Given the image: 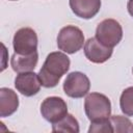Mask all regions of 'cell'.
I'll return each instance as SVG.
<instances>
[{
	"label": "cell",
	"instance_id": "1",
	"mask_svg": "<svg viewBox=\"0 0 133 133\" xmlns=\"http://www.w3.org/2000/svg\"><path fill=\"white\" fill-rule=\"evenodd\" d=\"M70 63V58L64 53L58 51L50 53L38 72L42 85L47 88L56 86L60 78L69 71Z\"/></svg>",
	"mask_w": 133,
	"mask_h": 133
},
{
	"label": "cell",
	"instance_id": "2",
	"mask_svg": "<svg viewBox=\"0 0 133 133\" xmlns=\"http://www.w3.org/2000/svg\"><path fill=\"white\" fill-rule=\"evenodd\" d=\"M84 110L90 122L109 118L111 114V103L105 95L91 92L85 98Z\"/></svg>",
	"mask_w": 133,
	"mask_h": 133
},
{
	"label": "cell",
	"instance_id": "3",
	"mask_svg": "<svg viewBox=\"0 0 133 133\" xmlns=\"http://www.w3.org/2000/svg\"><path fill=\"white\" fill-rule=\"evenodd\" d=\"M84 43V35L80 28L72 25L64 26L60 29L57 36L58 49L68 53L74 54L78 52Z\"/></svg>",
	"mask_w": 133,
	"mask_h": 133
},
{
	"label": "cell",
	"instance_id": "4",
	"mask_svg": "<svg viewBox=\"0 0 133 133\" xmlns=\"http://www.w3.org/2000/svg\"><path fill=\"white\" fill-rule=\"evenodd\" d=\"M123 37V28L116 20L105 19L96 29V38L103 45L113 48Z\"/></svg>",
	"mask_w": 133,
	"mask_h": 133
},
{
	"label": "cell",
	"instance_id": "5",
	"mask_svg": "<svg viewBox=\"0 0 133 133\" xmlns=\"http://www.w3.org/2000/svg\"><path fill=\"white\" fill-rule=\"evenodd\" d=\"M90 88V82L88 77L81 72L70 73L63 83V90L68 97L71 98H82Z\"/></svg>",
	"mask_w": 133,
	"mask_h": 133
},
{
	"label": "cell",
	"instance_id": "6",
	"mask_svg": "<svg viewBox=\"0 0 133 133\" xmlns=\"http://www.w3.org/2000/svg\"><path fill=\"white\" fill-rule=\"evenodd\" d=\"M12 46L15 53L28 55L37 49V35L32 28H20L14 35Z\"/></svg>",
	"mask_w": 133,
	"mask_h": 133
},
{
	"label": "cell",
	"instance_id": "7",
	"mask_svg": "<svg viewBox=\"0 0 133 133\" xmlns=\"http://www.w3.org/2000/svg\"><path fill=\"white\" fill-rule=\"evenodd\" d=\"M41 113L46 121L54 124L68 113V106L61 98L49 97L43 101L41 105Z\"/></svg>",
	"mask_w": 133,
	"mask_h": 133
},
{
	"label": "cell",
	"instance_id": "8",
	"mask_svg": "<svg viewBox=\"0 0 133 133\" xmlns=\"http://www.w3.org/2000/svg\"><path fill=\"white\" fill-rule=\"evenodd\" d=\"M84 54L89 61L103 63L111 57L112 48L103 45L96 37H90L84 44Z\"/></svg>",
	"mask_w": 133,
	"mask_h": 133
},
{
	"label": "cell",
	"instance_id": "9",
	"mask_svg": "<svg viewBox=\"0 0 133 133\" xmlns=\"http://www.w3.org/2000/svg\"><path fill=\"white\" fill-rule=\"evenodd\" d=\"M41 80L38 74L33 72L19 73L15 79V86L17 90L25 97H32L41 89Z\"/></svg>",
	"mask_w": 133,
	"mask_h": 133
},
{
	"label": "cell",
	"instance_id": "10",
	"mask_svg": "<svg viewBox=\"0 0 133 133\" xmlns=\"http://www.w3.org/2000/svg\"><path fill=\"white\" fill-rule=\"evenodd\" d=\"M70 7L77 17L91 19L101 8V0H70Z\"/></svg>",
	"mask_w": 133,
	"mask_h": 133
},
{
	"label": "cell",
	"instance_id": "11",
	"mask_svg": "<svg viewBox=\"0 0 133 133\" xmlns=\"http://www.w3.org/2000/svg\"><path fill=\"white\" fill-rule=\"evenodd\" d=\"M19 107V98L17 94L6 87L0 88V116H9L17 111Z\"/></svg>",
	"mask_w": 133,
	"mask_h": 133
},
{
	"label": "cell",
	"instance_id": "12",
	"mask_svg": "<svg viewBox=\"0 0 133 133\" xmlns=\"http://www.w3.org/2000/svg\"><path fill=\"white\" fill-rule=\"evenodd\" d=\"M38 60V54L37 51L28 54V55H23V54H18L15 53L11 56L10 59V64L11 68L15 72L17 73H25V72H31L34 70V68L37 64Z\"/></svg>",
	"mask_w": 133,
	"mask_h": 133
},
{
	"label": "cell",
	"instance_id": "13",
	"mask_svg": "<svg viewBox=\"0 0 133 133\" xmlns=\"http://www.w3.org/2000/svg\"><path fill=\"white\" fill-rule=\"evenodd\" d=\"M53 132H70V133H78L79 132V124L78 121L72 115L66 113L61 119L52 124Z\"/></svg>",
	"mask_w": 133,
	"mask_h": 133
},
{
	"label": "cell",
	"instance_id": "14",
	"mask_svg": "<svg viewBox=\"0 0 133 133\" xmlns=\"http://www.w3.org/2000/svg\"><path fill=\"white\" fill-rule=\"evenodd\" d=\"M121 110L128 116H133V86L123 90L119 99Z\"/></svg>",
	"mask_w": 133,
	"mask_h": 133
},
{
	"label": "cell",
	"instance_id": "15",
	"mask_svg": "<svg viewBox=\"0 0 133 133\" xmlns=\"http://www.w3.org/2000/svg\"><path fill=\"white\" fill-rule=\"evenodd\" d=\"M110 123L113 128V132L123 133V132H133V124L131 121L122 115H113L109 117Z\"/></svg>",
	"mask_w": 133,
	"mask_h": 133
},
{
	"label": "cell",
	"instance_id": "16",
	"mask_svg": "<svg viewBox=\"0 0 133 133\" xmlns=\"http://www.w3.org/2000/svg\"><path fill=\"white\" fill-rule=\"evenodd\" d=\"M89 133H112L113 128L110 123L109 118L100 119V121H94L90 124V127L88 129Z\"/></svg>",
	"mask_w": 133,
	"mask_h": 133
},
{
	"label": "cell",
	"instance_id": "17",
	"mask_svg": "<svg viewBox=\"0 0 133 133\" xmlns=\"http://www.w3.org/2000/svg\"><path fill=\"white\" fill-rule=\"evenodd\" d=\"M127 8H128V11L129 14L133 17V0H129L128 1V4H127Z\"/></svg>",
	"mask_w": 133,
	"mask_h": 133
},
{
	"label": "cell",
	"instance_id": "18",
	"mask_svg": "<svg viewBox=\"0 0 133 133\" xmlns=\"http://www.w3.org/2000/svg\"><path fill=\"white\" fill-rule=\"evenodd\" d=\"M10 1H17V0H10Z\"/></svg>",
	"mask_w": 133,
	"mask_h": 133
},
{
	"label": "cell",
	"instance_id": "19",
	"mask_svg": "<svg viewBox=\"0 0 133 133\" xmlns=\"http://www.w3.org/2000/svg\"><path fill=\"white\" fill-rule=\"evenodd\" d=\"M132 72H133V70H132Z\"/></svg>",
	"mask_w": 133,
	"mask_h": 133
}]
</instances>
